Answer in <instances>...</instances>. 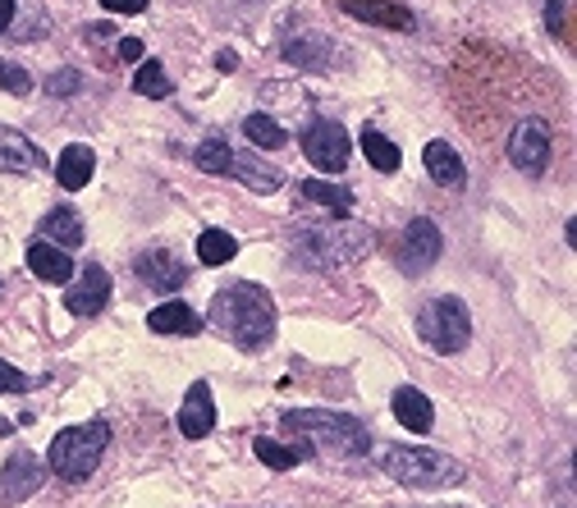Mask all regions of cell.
<instances>
[{
  "instance_id": "obj_4",
  "label": "cell",
  "mask_w": 577,
  "mask_h": 508,
  "mask_svg": "<svg viewBox=\"0 0 577 508\" xmlns=\"http://www.w3.org/2000/svg\"><path fill=\"white\" fill-rule=\"evenodd\" d=\"M380 472L412 490H449L468 477V467L449 454L421 449V445H390V449H380Z\"/></svg>"
},
{
  "instance_id": "obj_7",
  "label": "cell",
  "mask_w": 577,
  "mask_h": 508,
  "mask_svg": "<svg viewBox=\"0 0 577 508\" xmlns=\"http://www.w3.org/2000/svg\"><path fill=\"white\" fill-rule=\"evenodd\" d=\"M445 239H440V225L427 216H412V225L404 229V243H399V270L404 276H427V270L440 261Z\"/></svg>"
},
{
  "instance_id": "obj_13",
  "label": "cell",
  "mask_w": 577,
  "mask_h": 508,
  "mask_svg": "<svg viewBox=\"0 0 577 508\" xmlns=\"http://www.w3.org/2000/svg\"><path fill=\"white\" fill-rule=\"evenodd\" d=\"M110 302V276L101 266H83V280H69L64 307L73 317H97V311Z\"/></svg>"
},
{
  "instance_id": "obj_25",
  "label": "cell",
  "mask_w": 577,
  "mask_h": 508,
  "mask_svg": "<svg viewBox=\"0 0 577 508\" xmlns=\"http://www.w3.org/2000/svg\"><path fill=\"white\" fill-rule=\"evenodd\" d=\"M239 257V239L229 229H202L198 233V261L202 266H225Z\"/></svg>"
},
{
  "instance_id": "obj_28",
  "label": "cell",
  "mask_w": 577,
  "mask_h": 508,
  "mask_svg": "<svg viewBox=\"0 0 577 508\" xmlns=\"http://www.w3.org/2000/svg\"><path fill=\"white\" fill-rule=\"evenodd\" d=\"M229 161H235V147L220 142V138H207L198 151H192V166L207 170V175H229Z\"/></svg>"
},
{
  "instance_id": "obj_8",
  "label": "cell",
  "mask_w": 577,
  "mask_h": 508,
  "mask_svg": "<svg viewBox=\"0 0 577 508\" xmlns=\"http://www.w3.org/2000/svg\"><path fill=\"white\" fill-rule=\"evenodd\" d=\"M349 133H344V124L339 120H317V124H307V133H302V156L312 161L317 170H326V175H339L344 166H349Z\"/></svg>"
},
{
  "instance_id": "obj_27",
  "label": "cell",
  "mask_w": 577,
  "mask_h": 508,
  "mask_svg": "<svg viewBox=\"0 0 577 508\" xmlns=\"http://www.w3.org/2000/svg\"><path fill=\"white\" fill-rule=\"evenodd\" d=\"M133 92L138 97H170L175 83H170V73L161 69V60H142L138 73H133Z\"/></svg>"
},
{
  "instance_id": "obj_32",
  "label": "cell",
  "mask_w": 577,
  "mask_h": 508,
  "mask_svg": "<svg viewBox=\"0 0 577 508\" xmlns=\"http://www.w3.org/2000/svg\"><path fill=\"white\" fill-rule=\"evenodd\" d=\"M79 88H83V73H79V69H56V73L47 78V92H51V97H73Z\"/></svg>"
},
{
  "instance_id": "obj_17",
  "label": "cell",
  "mask_w": 577,
  "mask_h": 508,
  "mask_svg": "<svg viewBox=\"0 0 577 508\" xmlns=\"http://www.w3.org/2000/svg\"><path fill=\"white\" fill-rule=\"evenodd\" d=\"M92 175H97V151H92L88 142H69V147L60 151V161H56V179H60V188L79 192L83 183H92Z\"/></svg>"
},
{
  "instance_id": "obj_29",
  "label": "cell",
  "mask_w": 577,
  "mask_h": 508,
  "mask_svg": "<svg viewBox=\"0 0 577 508\" xmlns=\"http://www.w3.org/2000/svg\"><path fill=\"white\" fill-rule=\"evenodd\" d=\"M243 133H248V142H257V147H266V151H276V147L289 142V133L271 120V114H248V120H243Z\"/></svg>"
},
{
  "instance_id": "obj_14",
  "label": "cell",
  "mask_w": 577,
  "mask_h": 508,
  "mask_svg": "<svg viewBox=\"0 0 577 508\" xmlns=\"http://www.w3.org/2000/svg\"><path fill=\"white\" fill-rule=\"evenodd\" d=\"M280 56L294 69H302V73H326L330 60H335V42H330L326 32H302V37H289Z\"/></svg>"
},
{
  "instance_id": "obj_35",
  "label": "cell",
  "mask_w": 577,
  "mask_h": 508,
  "mask_svg": "<svg viewBox=\"0 0 577 508\" xmlns=\"http://www.w3.org/2000/svg\"><path fill=\"white\" fill-rule=\"evenodd\" d=\"M120 60L142 64V42H138V37H125V42H120Z\"/></svg>"
},
{
  "instance_id": "obj_24",
  "label": "cell",
  "mask_w": 577,
  "mask_h": 508,
  "mask_svg": "<svg viewBox=\"0 0 577 508\" xmlns=\"http://www.w3.org/2000/svg\"><path fill=\"white\" fill-rule=\"evenodd\" d=\"M362 156L371 161V170H380V175H395L399 166H404V156H399V147L385 138L376 124H367L362 129Z\"/></svg>"
},
{
  "instance_id": "obj_19",
  "label": "cell",
  "mask_w": 577,
  "mask_h": 508,
  "mask_svg": "<svg viewBox=\"0 0 577 508\" xmlns=\"http://www.w3.org/2000/svg\"><path fill=\"white\" fill-rule=\"evenodd\" d=\"M28 270H32L37 280H47V285H69L73 280V261L64 257V248H56L47 239H37L28 248Z\"/></svg>"
},
{
  "instance_id": "obj_6",
  "label": "cell",
  "mask_w": 577,
  "mask_h": 508,
  "mask_svg": "<svg viewBox=\"0 0 577 508\" xmlns=\"http://www.w3.org/2000/svg\"><path fill=\"white\" fill-rule=\"evenodd\" d=\"M417 339L440 358L464 353L472 339V317H468L464 298H427L421 302L417 307Z\"/></svg>"
},
{
  "instance_id": "obj_31",
  "label": "cell",
  "mask_w": 577,
  "mask_h": 508,
  "mask_svg": "<svg viewBox=\"0 0 577 508\" xmlns=\"http://www.w3.org/2000/svg\"><path fill=\"white\" fill-rule=\"evenodd\" d=\"M0 88L14 92V97H28V92H32V78H28V69H19V64H10V60H0Z\"/></svg>"
},
{
  "instance_id": "obj_22",
  "label": "cell",
  "mask_w": 577,
  "mask_h": 508,
  "mask_svg": "<svg viewBox=\"0 0 577 508\" xmlns=\"http://www.w3.org/2000/svg\"><path fill=\"white\" fill-rule=\"evenodd\" d=\"M302 188V198L307 202H321L335 220H344V216H354V192L344 188V183H321V179H302L298 183Z\"/></svg>"
},
{
  "instance_id": "obj_36",
  "label": "cell",
  "mask_w": 577,
  "mask_h": 508,
  "mask_svg": "<svg viewBox=\"0 0 577 508\" xmlns=\"http://www.w3.org/2000/svg\"><path fill=\"white\" fill-rule=\"evenodd\" d=\"M14 14H19V6H14V0H0V32H10Z\"/></svg>"
},
{
  "instance_id": "obj_2",
  "label": "cell",
  "mask_w": 577,
  "mask_h": 508,
  "mask_svg": "<svg viewBox=\"0 0 577 508\" xmlns=\"http://www.w3.org/2000/svg\"><path fill=\"white\" fill-rule=\"evenodd\" d=\"M371 248V229L358 225L354 216L344 220H321V225H294L289 233V252L298 266H312V270H339V266H354L362 252Z\"/></svg>"
},
{
  "instance_id": "obj_33",
  "label": "cell",
  "mask_w": 577,
  "mask_h": 508,
  "mask_svg": "<svg viewBox=\"0 0 577 508\" xmlns=\"http://www.w3.org/2000/svg\"><path fill=\"white\" fill-rule=\"evenodd\" d=\"M32 380L23 376V371H14L6 358H0V395H19V389H28Z\"/></svg>"
},
{
  "instance_id": "obj_18",
  "label": "cell",
  "mask_w": 577,
  "mask_h": 508,
  "mask_svg": "<svg viewBox=\"0 0 577 508\" xmlns=\"http://www.w3.org/2000/svg\"><path fill=\"white\" fill-rule=\"evenodd\" d=\"M421 161H427V175L445 188H464L468 183V166H464V156H458L449 142H427V151H421Z\"/></svg>"
},
{
  "instance_id": "obj_34",
  "label": "cell",
  "mask_w": 577,
  "mask_h": 508,
  "mask_svg": "<svg viewBox=\"0 0 577 508\" xmlns=\"http://www.w3.org/2000/svg\"><path fill=\"white\" fill-rule=\"evenodd\" d=\"M101 10H110V14H142L147 0H101Z\"/></svg>"
},
{
  "instance_id": "obj_11",
  "label": "cell",
  "mask_w": 577,
  "mask_h": 508,
  "mask_svg": "<svg viewBox=\"0 0 577 508\" xmlns=\"http://www.w3.org/2000/svg\"><path fill=\"white\" fill-rule=\"evenodd\" d=\"M133 276H138L147 289H157V293H179L183 280H188V266L175 261V257L161 252V248H147V252L133 257Z\"/></svg>"
},
{
  "instance_id": "obj_9",
  "label": "cell",
  "mask_w": 577,
  "mask_h": 508,
  "mask_svg": "<svg viewBox=\"0 0 577 508\" xmlns=\"http://www.w3.org/2000/svg\"><path fill=\"white\" fill-rule=\"evenodd\" d=\"M550 129H546V120H536V114H527V120L514 129V138H509V161L523 170V175H546V166H550Z\"/></svg>"
},
{
  "instance_id": "obj_5",
  "label": "cell",
  "mask_w": 577,
  "mask_h": 508,
  "mask_svg": "<svg viewBox=\"0 0 577 508\" xmlns=\"http://www.w3.org/2000/svg\"><path fill=\"white\" fill-rule=\"evenodd\" d=\"M110 449V426L106 421H83V426H64V431L51 440L47 449V467L60 477V481H88L101 458Z\"/></svg>"
},
{
  "instance_id": "obj_1",
  "label": "cell",
  "mask_w": 577,
  "mask_h": 508,
  "mask_svg": "<svg viewBox=\"0 0 577 508\" xmlns=\"http://www.w3.org/2000/svg\"><path fill=\"white\" fill-rule=\"evenodd\" d=\"M211 330H220L235 348L257 353L276 339V298L252 280H235L211 293V311H207Z\"/></svg>"
},
{
  "instance_id": "obj_23",
  "label": "cell",
  "mask_w": 577,
  "mask_h": 508,
  "mask_svg": "<svg viewBox=\"0 0 577 508\" xmlns=\"http://www.w3.org/2000/svg\"><path fill=\"white\" fill-rule=\"evenodd\" d=\"M42 233H47V243H56V248H79L83 243V220L73 216L69 207H51L47 220H42Z\"/></svg>"
},
{
  "instance_id": "obj_20",
  "label": "cell",
  "mask_w": 577,
  "mask_h": 508,
  "mask_svg": "<svg viewBox=\"0 0 577 508\" xmlns=\"http://www.w3.org/2000/svg\"><path fill=\"white\" fill-rule=\"evenodd\" d=\"M147 330H157V335H198V330H202V317H198V311H192L188 302L170 298V302H161V307L147 311Z\"/></svg>"
},
{
  "instance_id": "obj_12",
  "label": "cell",
  "mask_w": 577,
  "mask_h": 508,
  "mask_svg": "<svg viewBox=\"0 0 577 508\" xmlns=\"http://www.w3.org/2000/svg\"><path fill=\"white\" fill-rule=\"evenodd\" d=\"M179 431H183V440H207L216 431V404H211V385L207 380H192L188 399L179 408Z\"/></svg>"
},
{
  "instance_id": "obj_16",
  "label": "cell",
  "mask_w": 577,
  "mask_h": 508,
  "mask_svg": "<svg viewBox=\"0 0 577 508\" xmlns=\"http://www.w3.org/2000/svg\"><path fill=\"white\" fill-rule=\"evenodd\" d=\"M390 404H395L399 426H404V431H412V436H427L431 426H436V408H431V399L421 395V389H412V385H399Z\"/></svg>"
},
{
  "instance_id": "obj_15",
  "label": "cell",
  "mask_w": 577,
  "mask_h": 508,
  "mask_svg": "<svg viewBox=\"0 0 577 508\" xmlns=\"http://www.w3.org/2000/svg\"><path fill=\"white\" fill-rule=\"evenodd\" d=\"M42 166H47L42 147H32V138H23L19 129L0 124V170H6V175H32Z\"/></svg>"
},
{
  "instance_id": "obj_3",
  "label": "cell",
  "mask_w": 577,
  "mask_h": 508,
  "mask_svg": "<svg viewBox=\"0 0 577 508\" xmlns=\"http://www.w3.org/2000/svg\"><path fill=\"white\" fill-rule=\"evenodd\" d=\"M289 436H302L298 445H307L312 454L326 458H367L371 454V431L349 417V412H330V408H294L280 417Z\"/></svg>"
},
{
  "instance_id": "obj_26",
  "label": "cell",
  "mask_w": 577,
  "mask_h": 508,
  "mask_svg": "<svg viewBox=\"0 0 577 508\" xmlns=\"http://www.w3.org/2000/svg\"><path fill=\"white\" fill-rule=\"evenodd\" d=\"M252 454H257L266 467H276V472H294L302 458H312V449H307V445H280V440H257Z\"/></svg>"
},
{
  "instance_id": "obj_37",
  "label": "cell",
  "mask_w": 577,
  "mask_h": 508,
  "mask_svg": "<svg viewBox=\"0 0 577 508\" xmlns=\"http://www.w3.org/2000/svg\"><path fill=\"white\" fill-rule=\"evenodd\" d=\"M216 69H225V73L239 69V56H235V51H220V56H216Z\"/></svg>"
},
{
  "instance_id": "obj_30",
  "label": "cell",
  "mask_w": 577,
  "mask_h": 508,
  "mask_svg": "<svg viewBox=\"0 0 577 508\" xmlns=\"http://www.w3.org/2000/svg\"><path fill=\"white\" fill-rule=\"evenodd\" d=\"M349 14L367 19V23H390V28H412V14L399 6H362V0H349Z\"/></svg>"
},
{
  "instance_id": "obj_10",
  "label": "cell",
  "mask_w": 577,
  "mask_h": 508,
  "mask_svg": "<svg viewBox=\"0 0 577 508\" xmlns=\"http://www.w3.org/2000/svg\"><path fill=\"white\" fill-rule=\"evenodd\" d=\"M47 481V462L28 454V449H14L6 472H0V504H23L28 495H37Z\"/></svg>"
},
{
  "instance_id": "obj_21",
  "label": "cell",
  "mask_w": 577,
  "mask_h": 508,
  "mask_svg": "<svg viewBox=\"0 0 577 508\" xmlns=\"http://www.w3.org/2000/svg\"><path fill=\"white\" fill-rule=\"evenodd\" d=\"M229 175H235L239 183H248L252 192H276V188L285 183V175H280L276 166H266L261 156H243V151H235V161H229Z\"/></svg>"
}]
</instances>
